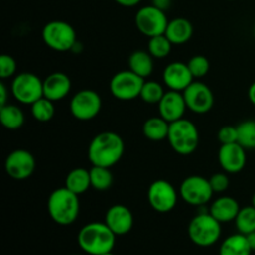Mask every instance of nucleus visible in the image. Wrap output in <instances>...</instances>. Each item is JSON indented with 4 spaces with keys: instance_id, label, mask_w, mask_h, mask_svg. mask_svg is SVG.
Listing matches in <instances>:
<instances>
[{
    "instance_id": "nucleus-26",
    "label": "nucleus",
    "mask_w": 255,
    "mask_h": 255,
    "mask_svg": "<svg viewBox=\"0 0 255 255\" xmlns=\"http://www.w3.org/2000/svg\"><path fill=\"white\" fill-rule=\"evenodd\" d=\"M0 122L6 129L16 131L24 125L25 115L16 105L6 104L5 106L0 107Z\"/></svg>"
},
{
    "instance_id": "nucleus-19",
    "label": "nucleus",
    "mask_w": 255,
    "mask_h": 255,
    "mask_svg": "<svg viewBox=\"0 0 255 255\" xmlns=\"http://www.w3.org/2000/svg\"><path fill=\"white\" fill-rule=\"evenodd\" d=\"M44 84V97L52 102L61 101L71 91V80L64 72H52L42 80Z\"/></svg>"
},
{
    "instance_id": "nucleus-7",
    "label": "nucleus",
    "mask_w": 255,
    "mask_h": 255,
    "mask_svg": "<svg viewBox=\"0 0 255 255\" xmlns=\"http://www.w3.org/2000/svg\"><path fill=\"white\" fill-rule=\"evenodd\" d=\"M10 92L20 104L32 105L44 96V84L37 75L32 72H21L12 77Z\"/></svg>"
},
{
    "instance_id": "nucleus-3",
    "label": "nucleus",
    "mask_w": 255,
    "mask_h": 255,
    "mask_svg": "<svg viewBox=\"0 0 255 255\" xmlns=\"http://www.w3.org/2000/svg\"><path fill=\"white\" fill-rule=\"evenodd\" d=\"M80 196L66 187L51 192L47 199V212L52 221L59 226H70L80 214Z\"/></svg>"
},
{
    "instance_id": "nucleus-1",
    "label": "nucleus",
    "mask_w": 255,
    "mask_h": 255,
    "mask_svg": "<svg viewBox=\"0 0 255 255\" xmlns=\"http://www.w3.org/2000/svg\"><path fill=\"white\" fill-rule=\"evenodd\" d=\"M125 153V142L116 132L105 131L91 139L87 158L92 166L111 168L121 161Z\"/></svg>"
},
{
    "instance_id": "nucleus-18",
    "label": "nucleus",
    "mask_w": 255,
    "mask_h": 255,
    "mask_svg": "<svg viewBox=\"0 0 255 255\" xmlns=\"http://www.w3.org/2000/svg\"><path fill=\"white\" fill-rule=\"evenodd\" d=\"M133 214L128 207L124 204H115L110 207L105 214V223L117 237L129 233L133 227Z\"/></svg>"
},
{
    "instance_id": "nucleus-8",
    "label": "nucleus",
    "mask_w": 255,
    "mask_h": 255,
    "mask_svg": "<svg viewBox=\"0 0 255 255\" xmlns=\"http://www.w3.org/2000/svg\"><path fill=\"white\" fill-rule=\"evenodd\" d=\"M169 20L166 11L158 9L154 5H146L137 10L134 15V25L142 35L153 37L166 32Z\"/></svg>"
},
{
    "instance_id": "nucleus-14",
    "label": "nucleus",
    "mask_w": 255,
    "mask_h": 255,
    "mask_svg": "<svg viewBox=\"0 0 255 255\" xmlns=\"http://www.w3.org/2000/svg\"><path fill=\"white\" fill-rule=\"evenodd\" d=\"M187 109L197 115H204L213 109L214 95L211 87L202 81H193L183 91Z\"/></svg>"
},
{
    "instance_id": "nucleus-21",
    "label": "nucleus",
    "mask_w": 255,
    "mask_h": 255,
    "mask_svg": "<svg viewBox=\"0 0 255 255\" xmlns=\"http://www.w3.org/2000/svg\"><path fill=\"white\" fill-rule=\"evenodd\" d=\"M164 35L173 45H183L193 36V25L186 17H174L169 20Z\"/></svg>"
},
{
    "instance_id": "nucleus-35",
    "label": "nucleus",
    "mask_w": 255,
    "mask_h": 255,
    "mask_svg": "<svg viewBox=\"0 0 255 255\" xmlns=\"http://www.w3.org/2000/svg\"><path fill=\"white\" fill-rule=\"evenodd\" d=\"M209 183H211L214 193H223L229 188L231 179H229L227 172H218V173H214L213 176L209 177Z\"/></svg>"
},
{
    "instance_id": "nucleus-16",
    "label": "nucleus",
    "mask_w": 255,
    "mask_h": 255,
    "mask_svg": "<svg viewBox=\"0 0 255 255\" xmlns=\"http://www.w3.org/2000/svg\"><path fill=\"white\" fill-rule=\"evenodd\" d=\"M163 82L169 90L183 92L194 81L193 75L189 71L188 65L174 61L167 65L163 70Z\"/></svg>"
},
{
    "instance_id": "nucleus-29",
    "label": "nucleus",
    "mask_w": 255,
    "mask_h": 255,
    "mask_svg": "<svg viewBox=\"0 0 255 255\" xmlns=\"http://www.w3.org/2000/svg\"><path fill=\"white\" fill-rule=\"evenodd\" d=\"M234 223L238 233L244 236L255 232V207L248 206L241 208L238 216L234 219Z\"/></svg>"
},
{
    "instance_id": "nucleus-28",
    "label": "nucleus",
    "mask_w": 255,
    "mask_h": 255,
    "mask_svg": "<svg viewBox=\"0 0 255 255\" xmlns=\"http://www.w3.org/2000/svg\"><path fill=\"white\" fill-rule=\"evenodd\" d=\"M172 44L166 35H157V36L149 37L147 44V51L152 55L153 59H166L172 51Z\"/></svg>"
},
{
    "instance_id": "nucleus-23",
    "label": "nucleus",
    "mask_w": 255,
    "mask_h": 255,
    "mask_svg": "<svg viewBox=\"0 0 255 255\" xmlns=\"http://www.w3.org/2000/svg\"><path fill=\"white\" fill-rule=\"evenodd\" d=\"M65 187L77 196L84 194L91 187L90 169L81 168V167L71 169L65 178Z\"/></svg>"
},
{
    "instance_id": "nucleus-5",
    "label": "nucleus",
    "mask_w": 255,
    "mask_h": 255,
    "mask_svg": "<svg viewBox=\"0 0 255 255\" xmlns=\"http://www.w3.org/2000/svg\"><path fill=\"white\" fill-rule=\"evenodd\" d=\"M167 141L176 153L189 156L199 144V131L196 125L187 119H181L169 124Z\"/></svg>"
},
{
    "instance_id": "nucleus-20",
    "label": "nucleus",
    "mask_w": 255,
    "mask_h": 255,
    "mask_svg": "<svg viewBox=\"0 0 255 255\" xmlns=\"http://www.w3.org/2000/svg\"><path fill=\"white\" fill-rule=\"evenodd\" d=\"M239 211H241V206H239L238 201L234 199L233 197L228 196L219 197L216 201L212 202L211 207H209V213L221 223L234 222Z\"/></svg>"
},
{
    "instance_id": "nucleus-22",
    "label": "nucleus",
    "mask_w": 255,
    "mask_h": 255,
    "mask_svg": "<svg viewBox=\"0 0 255 255\" xmlns=\"http://www.w3.org/2000/svg\"><path fill=\"white\" fill-rule=\"evenodd\" d=\"M127 64H128V70L143 79L151 76L154 69L153 57L148 51H143V50H137L132 52Z\"/></svg>"
},
{
    "instance_id": "nucleus-17",
    "label": "nucleus",
    "mask_w": 255,
    "mask_h": 255,
    "mask_svg": "<svg viewBox=\"0 0 255 255\" xmlns=\"http://www.w3.org/2000/svg\"><path fill=\"white\" fill-rule=\"evenodd\" d=\"M186 110L187 105L183 92L169 90L163 95L161 101L158 102L159 116L166 120L167 122H169V124L183 119Z\"/></svg>"
},
{
    "instance_id": "nucleus-33",
    "label": "nucleus",
    "mask_w": 255,
    "mask_h": 255,
    "mask_svg": "<svg viewBox=\"0 0 255 255\" xmlns=\"http://www.w3.org/2000/svg\"><path fill=\"white\" fill-rule=\"evenodd\" d=\"M187 65H188L189 71L193 75L194 79L204 77L209 72V69H211L209 60L203 55H196V56L191 57Z\"/></svg>"
},
{
    "instance_id": "nucleus-15",
    "label": "nucleus",
    "mask_w": 255,
    "mask_h": 255,
    "mask_svg": "<svg viewBox=\"0 0 255 255\" xmlns=\"http://www.w3.org/2000/svg\"><path fill=\"white\" fill-rule=\"evenodd\" d=\"M247 149L243 146L234 143L221 144L218 151V162L222 169L228 174L239 173L247 164Z\"/></svg>"
},
{
    "instance_id": "nucleus-37",
    "label": "nucleus",
    "mask_w": 255,
    "mask_h": 255,
    "mask_svg": "<svg viewBox=\"0 0 255 255\" xmlns=\"http://www.w3.org/2000/svg\"><path fill=\"white\" fill-rule=\"evenodd\" d=\"M7 104V87L4 81L0 82V107Z\"/></svg>"
},
{
    "instance_id": "nucleus-32",
    "label": "nucleus",
    "mask_w": 255,
    "mask_h": 255,
    "mask_svg": "<svg viewBox=\"0 0 255 255\" xmlns=\"http://www.w3.org/2000/svg\"><path fill=\"white\" fill-rule=\"evenodd\" d=\"M164 94H166V92H164L163 86H162L159 82L144 81L139 97H141L142 101H144L146 104L158 105V102L161 101Z\"/></svg>"
},
{
    "instance_id": "nucleus-42",
    "label": "nucleus",
    "mask_w": 255,
    "mask_h": 255,
    "mask_svg": "<svg viewBox=\"0 0 255 255\" xmlns=\"http://www.w3.org/2000/svg\"><path fill=\"white\" fill-rule=\"evenodd\" d=\"M82 49H84V47H82L81 42L76 41V42H75V45H74V47H72L71 51L75 52V54H79V52L82 51Z\"/></svg>"
},
{
    "instance_id": "nucleus-41",
    "label": "nucleus",
    "mask_w": 255,
    "mask_h": 255,
    "mask_svg": "<svg viewBox=\"0 0 255 255\" xmlns=\"http://www.w3.org/2000/svg\"><path fill=\"white\" fill-rule=\"evenodd\" d=\"M247 239H248V243L251 246L252 251H255V232L247 234Z\"/></svg>"
},
{
    "instance_id": "nucleus-34",
    "label": "nucleus",
    "mask_w": 255,
    "mask_h": 255,
    "mask_svg": "<svg viewBox=\"0 0 255 255\" xmlns=\"http://www.w3.org/2000/svg\"><path fill=\"white\" fill-rule=\"evenodd\" d=\"M16 67L17 65L14 57L6 54L1 55L0 56V79L4 81V80L15 76Z\"/></svg>"
},
{
    "instance_id": "nucleus-10",
    "label": "nucleus",
    "mask_w": 255,
    "mask_h": 255,
    "mask_svg": "<svg viewBox=\"0 0 255 255\" xmlns=\"http://www.w3.org/2000/svg\"><path fill=\"white\" fill-rule=\"evenodd\" d=\"M146 80L131 70H124L112 76L110 81V92L120 101H132L139 97Z\"/></svg>"
},
{
    "instance_id": "nucleus-25",
    "label": "nucleus",
    "mask_w": 255,
    "mask_h": 255,
    "mask_svg": "<svg viewBox=\"0 0 255 255\" xmlns=\"http://www.w3.org/2000/svg\"><path fill=\"white\" fill-rule=\"evenodd\" d=\"M142 132H143V136L147 139H149V141H163V139H167V137H168L169 122L162 119L161 116L149 117L148 120L144 121Z\"/></svg>"
},
{
    "instance_id": "nucleus-24",
    "label": "nucleus",
    "mask_w": 255,
    "mask_h": 255,
    "mask_svg": "<svg viewBox=\"0 0 255 255\" xmlns=\"http://www.w3.org/2000/svg\"><path fill=\"white\" fill-rule=\"evenodd\" d=\"M252 252L247 236L242 233L228 237L219 247V255H251Z\"/></svg>"
},
{
    "instance_id": "nucleus-39",
    "label": "nucleus",
    "mask_w": 255,
    "mask_h": 255,
    "mask_svg": "<svg viewBox=\"0 0 255 255\" xmlns=\"http://www.w3.org/2000/svg\"><path fill=\"white\" fill-rule=\"evenodd\" d=\"M115 1L124 7H133L137 6L142 0H115Z\"/></svg>"
},
{
    "instance_id": "nucleus-27",
    "label": "nucleus",
    "mask_w": 255,
    "mask_h": 255,
    "mask_svg": "<svg viewBox=\"0 0 255 255\" xmlns=\"http://www.w3.org/2000/svg\"><path fill=\"white\" fill-rule=\"evenodd\" d=\"M90 179H91V188L100 192L110 189L114 183L112 172L107 167L92 166L90 169Z\"/></svg>"
},
{
    "instance_id": "nucleus-38",
    "label": "nucleus",
    "mask_w": 255,
    "mask_h": 255,
    "mask_svg": "<svg viewBox=\"0 0 255 255\" xmlns=\"http://www.w3.org/2000/svg\"><path fill=\"white\" fill-rule=\"evenodd\" d=\"M152 5L157 6L158 9L166 11L169 6H171V0H152Z\"/></svg>"
},
{
    "instance_id": "nucleus-30",
    "label": "nucleus",
    "mask_w": 255,
    "mask_h": 255,
    "mask_svg": "<svg viewBox=\"0 0 255 255\" xmlns=\"http://www.w3.org/2000/svg\"><path fill=\"white\" fill-rule=\"evenodd\" d=\"M30 106H31L32 117L39 122H49L55 115L54 102L44 96Z\"/></svg>"
},
{
    "instance_id": "nucleus-43",
    "label": "nucleus",
    "mask_w": 255,
    "mask_h": 255,
    "mask_svg": "<svg viewBox=\"0 0 255 255\" xmlns=\"http://www.w3.org/2000/svg\"><path fill=\"white\" fill-rule=\"evenodd\" d=\"M252 206L255 207V193L253 194V198H252Z\"/></svg>"
},
{
    "instance_id": "nucleus-13",
    "label": "nucleus",
    "mask_w": 255,
    "mask_h": 255,
    "mask_svg": "<svg viewBox=\"0 0 255 255\" xmlns=\"http://www.w3.org/2000/svg\"><path fill=\"white\" fill-rule=\"evenodd\" d=\"M5 172L15 181H25L32 176L36 167V161L32 153L26 149H14L5 159Z\"/></svg>"
},
{
    "instance_id": "nucleus-36",
    "label": "nucleus",
    "mask_w": 255,
    "mask_h": 255,
    "mask_svg": "<svg viewBox=\"0 0 255 255\" xmlns=\"http://www.w3.org/2000/svg\"><path fill=\"white\" fill-rule=\"evenodd\" d=\"M218 141L221 142V144H228V143H234V142L238 141V131H237V126H223L218 131Z\"/></svg>"
},
{
    "instance_id": "nucleus-46",
    "label": "nucleus",
    "mask_w": 255,
    "mask_h": 255,
    "mask_svg": "<svg viewBox=\"0 0 255 255\" xmlns=\"http://www.w3.org/2000/svg\"><path fill=\"white\" fill-rule=\"evenodd\" d=\"M75 255H79V254H75Z\"/></svg>"
},
{
    "instance_id": "nucleus-9",
    "label": "nucleus",
    "mask_w": 255,
    "mask_h": 255,
    "mask_svg": "<svg viewBox=\"0 0 255 255\" xmlns=\"http://www.w3.org/2000/svg\"><path fill=\"white\" fill-rule=\"evenodd\" d=\"M214 192L209 179L203 176H189L182 181L179 196L187 204L193 207H206L211 202Z\"/></svg>"
},
{
    "instance_id": "nucleus-44",
    "label": "nucleus",
    "mask_w": 255,
    "mask_h": 255,
    "mask_svg": "<svg viewBox=\"0 0 255 255\" xmlns=\"http://www.w3.org/2000/svg\"><path fill=\"white\" fill-rule=\"evenodd\" d=\"M101 255H115V254H112V252H110V253H105V254H101Z\"/></svg>"
},
{
    "instance_id": "nucleus-11",
    "label": "nucleus",
    "mask_w": 255,
    "mask_h": 255,
    "mask_svg": "<svg viewBox=\"0 0 255 255\" xmlns=\"http://www.w3.org/2000/svg\"><path fill=\"white\" fill-rule=\"evenodd\" d=\"M101 109V96L94 90H81L70 101V112L79 121H91L97 117Z\"/></svg>"
},
{
    "instance_id": "nucleus-12",
    "label": "nucleus",
    "mask_w": 255,
    "mask_h": 255,
    "mask_svg": "<svg viewBox=\"0 0 255 255\" xmlns=\"http://www.w3.org/2000/svg\"><path fill=\"white\" fill-rule=\"evenodd\" d=\"M149 206L158 213H168L173 211L178 202V193L173 184L166 179H157L152 182L147 191Z\"/></svg>"
},
{
    "instance_id": "nucleus-31",
    "label": "nucleus",
    "mask_w": 255,
    "mask_h": 255,
    "mask_svg": "<svg viewBox=\"0 0 255 255\" xmlns=\"http://www.w3.org/2000/svg\"><path fill=\"white\" fill-rule=\"evenodd\" d=\"M238 143L246 149H255V121L247 120L237 126Z\"/></svg>"
},
{
    "instance_id": "nucleus-40",
    "label": "nucleus",
    "mask_w": 255,
    "mask_h": 255,
    "mask_svg": "<svg viewBox=\"0 0 255 255\" xmlns=\"http://www.w3.org/2000/svg\"><path fill=\"white\" fill-rule=\"evenodd\" d=\"M248 99L249 101L255 106V81L249 86L248 89Z\"/></svg>"
},
{
    "instance_id": "nucleus-45",
    "label": "nucleus",
    "mask_w": 255,
    "mask_h": 255,
    "mask_svg": "<svg viewBox=\"0 0 255 255\" xmlns=\"http://www.w3.org/2000/svg\"><path fill=\"white\" fill-rule=\"evenodd\" d=\"M254 37H255V26H254Z\"/></svg>"
},
{
    "instance_id": "nucleus-2",
    "label": "nucleus",
    "mask_w": 255,
    "mask_h": 255,
    "mask_svg": "<svg viewBox=\"0 0 255 255\" xmlns=\"http://www.w3.org/2000/svg\"><path fill=\"white\" fill-rule=\"evenodd\" d=\"M116 237L105 222H92L80 229L77 243L86 254L101 255L114 251Z\"/></svg>"
},
{
    "instance_id": "nucleus-6",
    "label": "nucleus",
    "mask_w": 255,
    "mask_h": 255,
    "mask_svg": "<svg viewBox=\"0 0 255 255\" xmlns=\"http://www.w3.org/2000/svg\"><path fill=\"white\" fill-rule=\"evenodd\" d=\"M41 37L47 47L57 52L71 51L75 42L77 41L74 26L62 20H52L47 22L42 27Z\"/></svg>"
},
{
    "instance_id": "nucleus-4",
    "label": "nucleus",
    "mask_w": 255,
    "mask_h": 255,
    "mask_svg": "<svg viewBox=\"0 0 255 255\" xmlns=\"http://www.w3.org/2000/svg\"><path fill=\"white\" fill-rule=\"evenodd\" d=\"M221 234L222 223L209 213V208L207 211H199L188 224L189 239L202 248L214 246L221 238Z\"/></svg>"
}]
</instances>
